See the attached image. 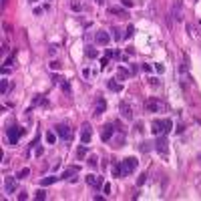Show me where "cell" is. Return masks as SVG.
Segmentation results:
<instances>
[{"instance_id":"obj_1","label":"cell","mask_w":201,"mask_h":201,"mask_svg":"<svg viewBox=\"0 0 201 201\" xmlns=\"http://www.w3.org/2000/svg\"><path fill=\"white\" fill-rule=\"evenodd\" d=\"M137 169V159L135 157H127V159H123L113 169V173H115V177H127V175H131L133 171Z\"/></svg>"},{"instance_id":"obj_2","label":"cell","mask_w":201,"mask_h":201,"mask_svg":"<svg viewBox=\"0 0 201 201\" xmlns=\"http://www.w3.org/2000/svg\"><path fill=\"white\" fill-rule=\"evenodd\" d=\"M173 129V123L171 119H155L151 123V131H153V135H165V133H169Z\"/></svg>"},{"instance_id":"obj_3","label":"cell","mask_w":201,"mask_h":201,"mask_svg":"<svg viewBox=\"0 0 201 201\" xmlns=\"http://www.w3.org/2000/svg\"><path fill=\"white\" fill-rule=\"evenodd\" d=\"M24 131H26V129H22V127H18V125H10V127H6L8 143H10V145H16V143H18V139L24 135Z\"/></svg>"},{"instance_id":"obj_4","label":"cell","mask_w":201,"mask_h":201,"mask_svg":"<svg viewBox=\"0 0 201 201\" xmlns=\"http://www.w3.org/2000/svg\"><path fill=\"white\" fill-rule=\"evenodd\" d=\"M153 149L159 153L161 157H169V141L165 135H157L155 143H153Z\"/></svg>"},{"instance_id":"obj_5","label":"cell","mask_w":201,"mask_h":201,"mask_svg":"<svg viewBox=\"0 0 201 201\" xmlns=\"http://www.w3.org/2000/svg\"><path fill=\"white\" fill-rule=\"evenodd\" d=\"M171 18H167V24L171 26L173 24V20H183V2L181 0H175V4H173V10H171V14H169Z\"/></svg>"},{"instance_id":"obj_6","label":"cell","mask_w":201,"mask_h":201,"mask_svg":"<svg viewBox=\"0 0 201 201\" xmlns=\"http://www.w3.org/2000/svg\"><path fill=\"white\" fill-rule=\"evenodd\" d=\"M145 107H147V111L149 113H163L167 107H165V103L159 101V99H149L147 103H145Z\"/></svg>"},{"instance_id":"obj_7","label":"cell","mask_w":201,"mask_h":201,"mask_svg":"<svg viewBox=\"0 0 201 201\" xmlns=\"http://www.w3.org/2000/svg\"><path fill=\"white\" fill-rule=\"evenodd\" d=\"M54 129H56V135H58L64 143H69V141L73 139V131H71V127H69V125H64V123H62V125H56Z\"/></svg>"},{"instance_id":"obj_8","label":"cell","mask_w":201,"mask_h":201,"mask_svg":"<svg viewBox=\"0 0 201 201\" xmlns=\"http://www.w3.org/2000/svg\"><path fill=\"white\" fill-rule=\"evenodd\" d=\"M119 111H121V115L125 117V119H133V107L127 103V101H121V105H119Z\"/></svg>"},{"instance_id":"obj_9","label":"cell","mask_w":201,"mask_h":201,"mask_svg":"<svg viewBox=\"0 0 201 201\" xmlns=\"http://www.w3.org/2000/svg\"><path fill=\"white\" fill-rule=\"evenodd\" d=\"M113 133H115V127L109 123V125H103V129H101V139L103 141H111L113 139Z\"/></svg>"},{"instance_id":"obj_10","label":"cell","mask_w":201,"mask_h":201,"mask_svg":"<svg viewBox=\"0 0 201 201\" xmlns=\"http://www.w3.org/2000/svg\"><path fill=\"white\" fill-rule=\"evenodd\" d=\"M91 139H93V129H91V125H82V131H80V141L82 143H91Z\"/></svg>"},{"instance_id":"obj_11","label":"cell","mask_w":201,"mask_h":201,"mask_svg":"<svg viewBox=\"0 0 201 201\" xmlns=\"http://www.w3.org/2000/svg\"><path fill=\"white\" fill-rule=\"evenodd\" d=\"M77 173H79V167L75 165V167H71V169H67V171H64V173L60 175V179H64V181H73V183H75V181H77V177H75Z\"/></svg>"},{"instance_id":"obj_12","label":"cell","mask_w":201,"mask_h":201,"mask_svg":"<svg viewBox=\"0 0 201 201\" xmlns=\"http://www.w3.org/2000/svg\"><path fill=\"white\" fill-rule=\"evenodd\" d=\"M95 40H97V44H101V46H107V44H109V40H111V36H109V32L101 30V32H97Z\"/></svg>"},{"instance_id":"obj_13","label":"cell","mask_w":201,"mask_h":201,"mask_svg":"<svg viewBox=\"0 0 201 201\" xmlns=\"http://www.w3.org/2000/svg\"><path fill=\"white\" fill-rule=\"evenodd\" d=\"M18 179V177H16ZM16 179L14 177H8L6 181H4V189H6V193H14L16 191Z\"/></svg>"},{"instance_id":"obj_14","label":"cell","mask_w":201,"mask_h":201,"mask_svg":"<svg viewBox=\"0 0 201 201\" xmlns=\"http://www.w3.org/2000/svg\"><path fill=\"white\" fill-rule=\"evenodd\" d=\"M86 185H91V187L99 189V187H103V181H101L97 175H88V177H86Z\"/></svg>"},{"instance_id":"obj_15","label":"cell","mask_w":201,"mask_h":201,"mask_svg":"<svg viewBox=\"0 0 201 201\" xmlns=\"http://www.w3.org/2000/svg\"><path fill=\"white\" fill-rule=\"evenodd\" d=\"M109 12H111V14H119L121 18H129V12H127L125 8H121V6H111Z\"/></svg>"},{"instance_id":"obj_16","label":"cell","mask_w":201,"mask_h":201,"mask_svg":"<svg viewBox=\"0 0 201 201\" xmlns=\"http://www.w3.org/2000/svg\"><path fill=\"white\" fill-rule=\"evenodd\" d=\"M129 77H131V71H127L125 67L117 69V80H125V79H129Z\"/></svg>"},{"instance_id":"obj_17","label":"cell","mask_w":201,"mask_h":201,"mask_svg":"<svg viewBox=\"0 0 201 201\" xmlns=\"http://www.w3.org/2000/svg\"><path fill=\"white\" fill-rule=\"evenodd\" d=\"M105 109H107V103H105L103 99H99V101H97V109H95V115H97V117H101V115L105 113Z\"/></svg>"},{"instance_id":"obj_18","label":"cell","mask_w":201,"mask_h":201,"mask_svg":"<svg viewBox=\"0 0 201 201\" xmlns=\"http://www.w3.org/2000/svg\"><path fill=\"white\" fill-rule=\"evenodd\" d=\"M107 84H109V88H111L113 93H121V91H123V84H121V82H117V80H109Z\"/></svg>"},{"instance_id":"obj_19","label":"cell","mask_w":201,"mask_h":201,"mask_svg":"<svg viewBox=\"0 0 201 201\" xmlns=\"http://www.w3.org/2000/svg\"><path fill=\"white\" fill-rule=\"evenodd\" d=\"M56 179H60V177H56V175H50V177H44V179L40 181V185H42V187H48V185H52V183H54Z\"/></svg>"},{"instance_id":"obj_20","label":"cell","mask_w":201,"mask_h":201,"mask_svg":"<svg viewBox=\"0 0 201 201\" xmlns=\"http://www.w3.org/2000/svg\"><path fill=\"white\" fill-rule=\"evenodd\" d=\"M86 153H88V149H86V143H82L79 149H77V157L82 159V157H86Z\"/></svg>"},{"instance_id":"obj_21","label":"cell","mask_w":201,"mask_h":201,"mask_svg":"<svg viewBox=\"0 0 201 201\" xmlns=\"http://www.w3.org/2000/svg\"><path fill=\"white\" fill-rule=\"evenodd\" d=\"M84 54H86L88 58H97V56H99V52H97V48H91V46H88V48L84 50Z\"/></svg>"},{"instance_id":"obj_22","label":"cell","mask_w":201,"mask_h":201,"mask_svg":"<svg viewBox=\"0 0 201 201\" xmlns=\"http://www.w3.org/2000/svg\"><path fill=\"white\" fill-rule=\"evenodd\" d=\"M151 147H153V143H149V141H143V143H141V147H139V149H141V151H143V153H147V151H151Z\"/></svg>"},{"instance_id":"obj_23","label":"cell","mask_w":201,"mask_h":201,"mask_svg":"<svg viewBox=\"0 0 201 201\" xmlns=\"http://www.w3.org/2000/svg\"><path fill=\"white\" fill-rule=\"evenodd\" d=\"M60 86H62V91H64L67 95L71 93V84H69V80H67V79H62V80H60Z\"/></svg>"},{"instance_id":"obj_24","label":"cell","mask_w":201,"mask_h":201,"mask_svg":"<svg viewBox=\"0 0 201 201\" xmlns=\"http://www.w3.org/2000/svg\"><path fill=\"white\" fill-rule=\"evenodd\" d=\"M123 143H125V135H123V133H121L119 137H117V139H115V145H113V147H123Z\"/></svg>"},{"instance_id":"obj_25","label":"cell","mask_w":201,"mask_h":201,"mask_svg":"<svg viewBox=\"0 0 201 201\" xmlns=\"http://www.w3.org/2000/svg\"><path fill=\"white\" fill-rule=\"evenodd\" d=\"M133 34H135V26H133V24H129V26H127V32H125V38H131Z\"/></svg>"},{"instance_id":"obj_26","label":"cell","mask_w":201,"mask_h":201,"mask_svg":"<svg viewBox=\"0 0 201 201\" xmlns=\"http://www.w3.org/2000/svg\"><path fill=\"white\" fill-rule=\"evenodd\" d=\"M28 173H30V169H28V167H24V169H20V171H18V175H16V177H18V179H24Z\"/></svg>"},{"instance_id":"obj_27","label":"cell","mask_w":201,"mask_h":201,"mask_svg":"<svg viewBox=\"0 0 201 201\" xmlns=\"http://www.w3.org/2000/svg\"><path fill=\"white\" fill-rule=\"evenodd\" d=\"M111 32H113V38H115V40H121V38H125V34H121V30H119V28H113Z\"/></svg>"},{"instance_id":"obj_28","label":"cell","mask_w":201,"mask_h":201,"mask_svg":"<svg viewBox=\"0 0 201 201\" xmlns=\"http://www.w3.org/2000/svg\"><path fill=\"white\" fill-rule=\"evenodd\" d=\"M8 88H10L8 80H2V84H0V91H2V95H6V93H8Z\"/></svg>"},{"instance_id":"obj_29","label":"cell","mask_w":201,"mask_h":201,"mask_svg":"<svg viewBox=\"0 0 201 201\" xmlns=\"http://www.w3.org/2000/svg\"><path fill=\"white\" fill-rule=\"evenodd\" d=\"M54 141H56V135H54L52 131H50V133H46V143H54Z\"/></svg>"},{"instance_id":"obj_30","label":"cell","mask_w":201,"mask_h":201,"mask_svg":"<svg viewBox=\"0 0 201 201\" xmlns=\"http://www.w3.org/2000/svg\"><path fill=\"white\" fill-rule=\"evenodd\" d=\"M34 197H36V199H38V201L46 199V191H42V189H38V191H36V195H34Z\"/></svg>"},{"instance_id":"obj_31","label":"cell","mask_w":201,"mask_h":201,"mask_svg":"<svg viewBox=\"0 0 201 201\" xmlns=\"http://www.w3.org/2000/svg\"><path fill=\"white\" fill-rule=\"evenodd\" d=\"M88 165H91V167H97V165H99V159H97L95 155H91V157H88Z\"/></svg>"},{"instance_id":"obj_32","label":"cell","mask_w":201,"mask_h":201,"mask_svg":"<svg viewBox=\"0 0 201 201\" xmlns=\"http://www.w3.org/2000/svg\"><path fill=\"white\" fill-rule=\"evenodd\" d=\"M107 67H109V56H103V58H101V69L105 71Z\"/></svg>"},{"instance_id":"obj_33","label":"cell","mask_w":201,"mask_h":201,"mask_svg":"<svg viewBox=\"0 0 201 201\" xmlns=\"http://www.w3.org/2000/svg\"><path fill=\"white\" fill-rule=\"evenodd\" d=\"M71 8H73V10H77V12H79V10H82V6H80L79 2H71Z\"/></svg>"},{"instance_id":"obj_34","label":"cell","mask_w":201,"mask_h":201,"mask_svg":"<svg viewBox=\"0 0 201 201\" xmlns=\"http://www.w3.org/2000/svg\"><path fill=\"white\" fill-rule=\"evenodd\" d=\"M50 69H52V71H58V69H60V64H58L56 60H52V62H50Z\"/></svg>"},{"instance_id":"obj_35","label":"cell","mask_w":201,"mask_h":201,"mask_svg":"<svg viewBox=\"0 0 201 201\" xmlns=\"http://www.w3.org/2000/svg\"><path fill=\"white\" fill-rule=\"evenodd\" d=\"M145 179H147V175L143 173V175H139V181H137V185H143L145 183Z\"/></svg>"},{"instance_id":"obj_36","label":"cell","mask_w":201,"mask_h":201,"mask_svg":"<svg viewBox=\"0 0 201 201\" xmlns=\"http://www.w3.org/2000/svg\"><path fill=\"white\" fill-rule=\"evenodd\" d=\"M121 2H123L125 8H131V6H133V0H121Z\"/></svg>"},{"instance_id":"obj_37","label":"cell","mask_w":201,"mask_h":201,"mask_svg":"<svg viewBox=\"0 0 201 201\" xmlns=\"http://www.w3.org/2000/svg\"><path fill=\"white\" fill-rule=\"evenodd\" d=\"M103 191H105V193H111V183H105V185H103Z\"/></svg>"},{"instance_id":"obj_38","label":"cell","mask_w":201,"mask_h":201,"mask_svg":"<svg viewBox=\"0 0 201 201\" xmlns=\"http://www.w3.org/2000/svg\"><path fill=\"white\" fill-rule=\"evenodd\" d=\"M18 199H20V201H26V199H28V195H26V193H18Z\"/></svg>"},{"instance_id":"obj_39","label":"cell","mask_w":201,"mask_h":201,"mask_svg":"<svg viewBox=\"0 0 201 201\" xmlns=\"http://www.w3.org/2000/svg\"><path fill=\"white\" fill-rule=\"evenodd\" d=\"M141 69H143V71H145V73H151V64H143V67H141Z\"/></svg>"},{"instance_id":"obj_40","label":"cell","mask_w":201,"mask_h":201,"mask_svg":"<svg viewBox=\"0 0 201 201\" xmlns=\"http://www.w3.org/2000/svg\"><path fill=\"white\" fill-rule=\"evenodd\" d=\"M82 77H84V79H88V77H91V71H88V69H84V71H82Z\"/></svg>"},{"instance_id":"obj_41","label":"cell","mask_w":201,"mask_h":201,"mask_svg":"<svg viewBox=\"0 0 201 201\" xmlns=\"http://www.w3.org/2000/svg\"><path fill=\"white\" fill-rule=\"evenodd\" d=\"M149 82H151L153 86H157V84H159V79H149Z\"/></svg>"},{"instance_id":"obj_42","label":"cell","mask_w":201,"mask_h":201,"mask_svg":"<svg viewBox=\"0 0 201 201\" xmlns=\"http://www.w3.org/2000/svg\"><path fill=\"white\" fill-rule=\"evenodd\" d=\"M113 58H121V52H119V50H113Z\"/></svg>"},{"instance_id":"obj_43","label":"cell","mask_w":201,"mask_h":201,"mask_svg":"<svg viewBox=\"0 0 201 201\" xmlns=\"http://www.w3.org/2000/svg\"><path fill=\"white\" fill-rule=\"evenodd\" d=\"M155 69H157L159 73H163V71H165V67H163V64H155Z\"/></svg>"},{"instance_id":"obj_44","label":"cell","mask_w":201,"mask_h":201,"mask_svg":"<svg viewBox=\"0 0 201 201\" xmlns=\"http://www.w3.org/2000/svg\"><path fill=\"white\" fill-rule=\"evenodd\" d=\"M6 2H8V0H0V6H2V8H6Z\"/></svg>"},{"instance_id":"obj_45","label":"cell","mask_w":201,"mask_h":201,"mask_svg":"<svg viewBox=\"0 0 201 201\" xmlns=\"http://www.w3.org/2000/svg\"><path fill=\"white\" fill-rule=\"evenodd\" d=\"M97 2H99V4H103V2H105V0H97Z\"/></svg>"},{"instance_id":"obj_46","label":"cell","mask_w":201,"mask_h":201,"mask_svg":"<svg viewBox=\"0 0 201 201\" xmlns=\"http://www.w3.org/2000/svg\"><path fill=\"white\" fill-rule=\"evenodd\" d=\"M30 2H36V0H30Z\"/></svg>"}]
</instances>
